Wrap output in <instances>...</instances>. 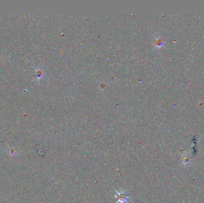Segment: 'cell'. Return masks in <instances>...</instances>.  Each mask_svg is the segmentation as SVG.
<instances>
[{"label": "cell", "instance_id": "6da1fadb", "mask_svg": "<svg viewBox=\"0 0 204 203\" xmlns=\"http://www.w3.org/2000/svg\"><path fill=\"white\" fill-rule=\"evenodd\" d=\"M116 193L119 195V200L116 203H119V202H121V203H124V202H127L128 201V200L129 197H127L125 194L124 192H118L116 191Z\"/></svg>", "mask_w": 204, "mask_h": 203}]
</instances>
